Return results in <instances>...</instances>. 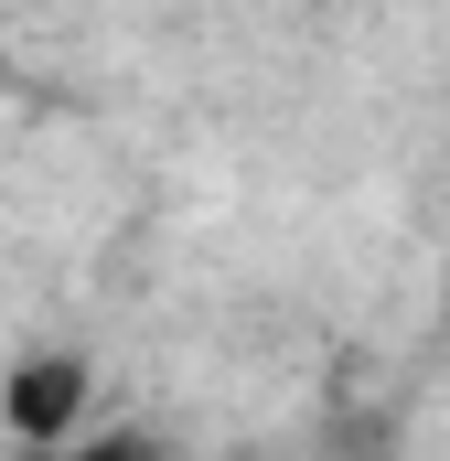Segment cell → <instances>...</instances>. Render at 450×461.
<instances>
[{"label":"cell","instance_id":"obj_1","mask_svg":"<svg viewBox=\"0 0 450 461\" xmlns=\"http://www.w3.org/2000/svg\"><path fill=\"white\" fill-rule=\"evenodd\" d=\"M86 408H97L86 354H65V344L11 354V375H0V429H11L22 451H65V440H86Z\"/></svg>","mask_w":450,"mask_h":461}]
</instances>
